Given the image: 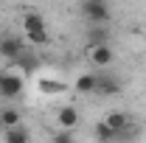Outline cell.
Here are the masks:
<instances>
[{
    "instance_id": "cell-1",
    "label": "cell",
    "mask_w": 146,
    "mask_h": 143,
    "mask_svg": "<svg viewBox=\"0 0 146 143\" xmlns=\"http://www.w3.org/2000/svg\"><path fill=\"white\" fill-rule=\"evenodd\" d=\"M82 14L87 17V23H93V25H104V23H110V6L104 3V0H84L82 3Z\"/></svg>"
},
{
    "instance_id": "cell-2",
    "label": "cell",
    "mask_w": 146,
    "mask_h": 143,
    "mask_svg": "<svg viewBox=\"0 0 146 143\" xmlns=\"http://www.w3.org/2000/svg\"><path fill=\"white\" fill-rule=\"evenodd\" d=\"M25 87V81H23V76L17 73H3L0 76V95L3 98H17L20 93Z\"/></svg>"
},
{
    "instance_id": "cell-3",
    "label": "cell",
    "mask_w": 146,
    "mask_h": 143,
    "mask_svg": "<svg viewBox=\"0 0 146 143\" xmlns=\"http://www.w3.org/2000/svg\"><path fill=\"white\" fill-rule=\"evenodd\" d=\"M96 93L101 95H118L121 93V81L110 73H96Z\"/></svg>"
},
{
    "instance_id": "cell-4",
    "label": "cell",
    "mask_w": 146,
    "mask_h": 143,
    "mask_svg": "<svg viewBox=\"0 0 146 143\" xmlns=\"http://www.w3.org/2000/svg\"><path fill=\"white\" fill-rule=\"evenodd\" d=\"M112 59H115V54H112L110 45H93L90 48V62L96 65V68H107Z\"/></svg>"
},
{
    "instance_id": "cell-5",
    "label": "cell",
    "mask_w": 146,
    "mask_h": 143,
    "mask_svg": "<svg viewBox=\"0 0 146 143\" xmlns=\"http://www.w3.org/2000/svg\"><path fill=\"white\" fill-rule=\"evenodd\" d=\"M23 51H25V45H23V39H17V36H3L0 39V54L6 56V59H17Z\"/></svg>"
},
{
    "instance_id": "cell-6",
    "label": "cell",
    "mask_w": 146,
    "mask_h": 143,
    "mask_svg": "<svg viewBox=\"0 0 146 143\" xmlns=\"http://www.w3.org/2000/svg\"><path fill=\"white\" fill-rule=\"evenodd\" d=\"M104 124H107L110 129L115 132V138H118V135H124V132H127V126H129V115L115 109V112H110V115H107V121H104Z\"/></svg>"
},
{
    "instance_id": "cell-7",
    "label": "cell",
    "mask_w": 146,
    "mask_h": 143,
    "mask_svg": "<svg viewBox=\"0 0 146 143\" xmlns=\"http://www.w3.org/2000/svg\"><path fill=\"white\" fill-rule=\"evenodd\" d=\"M56 121H59L62 129L73 132V129L79 126V112H76V107H62V109H59V115H56Z\"/></svg>"
},
{
    "instance_id": "cell-8",
    "label": "cell",
    "mask_w": 146,
    "mask_h": 143,
    "mask_svg": "<svg viewBox=\"0 0 146 143\" xmlns=\"http://www.w3.org/2000/svg\"><path fill=\"white\" fill-rule=\"evenodd\" d=\"M23 28H25V34H39V31H45V17L36 11H28L23 17Z\"/></svg>"
},
{
    "instance_id": "cell-9",
    "label": "cell",
    "mask_w": 146,
    "mask_h": 143,
    "mask_svg": "<svg viewBox=\"0 0 146 143\" xmlns=\"http://www.w3.org/2000/svg\"><path fill=\"white\" fill-rule=\"evenodd\" d=\"M3 143H31V132H28L23 124L14 126V129H6V135H3Z\"/></svg>"
},
{
    "instance_id": "cell-10",
    "label": "cell",
    "mask_w": 146,
    "mask_h": 143,
    "mask_svg": "<svg viewBox=\"0 0 146 143\" xmlns=\"http://www.w3.org/2000/svg\"><path fill=\"white\" fill-rule=\"evenodd\" d=\"M73 90H76L79 95H87V93H96V73H82V76L76 79Z\"/></svg>"
},
{
    "instance_id": "cell-11",
    "label": "cell",
    "mask_w": 146,
    "mask_h": 143,
    "mask_svg": "<svg viewBox=\"0 0 146 143\" xmlns=\"http://www.w3.org/2000/svg\"><path fill=\"white\" fill-rule=\"evenodd\" d=\"M96 140L98 143H112V140H118V138H115V132H112L104 121H98V124H96Z\"/></svg>"
},
{
    "instance_id": "cell-12",
    "label": "cell",
    "mask_w": 146,
    "mask_h": 143,
    "mask_svg": "<svg viewBox=\"0 0 146 143\" xmlns=\"http://www.w3.org/2000/svg\"><path fill=\"white\" fill-rule=\"evenodd\" d=\"M0 124H3V129L20 126V112L17 109H3V112H0Z\"/></svg>"
},
{
    "instance_id": "cell-13",
    "label": "cell",
    "mask_w": 146,
    "mask_h": 143,
    "mask_svg": "<svg viewBox=\"0 0 146 143\" xmlns=\"http://www.w3.org/2000/svg\"><path fill=\"white\" fill-rule=\"evenodd\" d=\"M25 39H28V45H45L51 36H48V31H39V34H25Z\"/></svg>"
},
{
    "instance_id": "cell-14",
    "label": "cell",
    "mask_w": 146,
    "mask_h": 143,
    "mask_svg": "<svg viewBox=\"0 0 146 143\" xmlns=\"http://www.w3.org/2000/svg\"><path fill=\"white\" fill-rule=\"evenodd\" d=\"M51 143H76V138H73V132L62 129V132H56L54 138H51Z\"/></svg>"
},
{
    "instance_id": "cell-15",
    "label": "cell",
    "mask_w": 146,
    "mask_h": 143,
    "mask_svg": "<svg viewBox=\"0 0 146 143\" xmlns=\"http://www.w3.org/2000/svg\"><path fill=\"white\" fill-rule=\"evenodd\" d=\"M3 73H6V70H3V65H0V76H3Z\"/></svg>"
}]
</instances>
